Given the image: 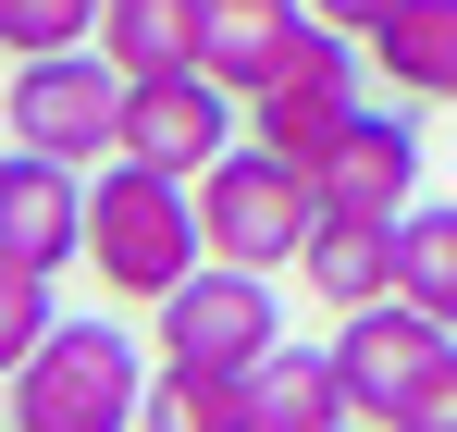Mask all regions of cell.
Listing matches in <instances>:
<instances>
[{"mask_svg": "<svg viewBox=\"0 0 457 432\" xmlns=\"http://www.w3.org/2000/svg\"><path fill=\"white\" fill-rule=\"evenodd\" d=\"M211 260V222H198V173H161V161H99V186H87V272L112 296H161L186 285Z\"/></svg>", "mask_w": 457, "mask_h": 432, "instance_id": "cell-1", "label": "cell"}, {"mask_svg": "<svg viewBox=\"0 0 457 432\" xmlns=\"http://www.w3.org/2000/svg\"><path fill=\"white\" fill-rule=\"evenodd\" d=\"M198 222H211V260L285 272V260H309V235H321V173L247 137V148H223V161L198 173Z\"/></svg>", "mask_w": 457, "mask_h": 432, "instance_id": "cell-2", "label": "cell"}, {"mask_svg": "<svg viewBox=\"0 0 457 432\" xmlns=\"http://www.w3.org/2000/svg\"><path fill=\"white\" fill-rule=\"evenodd\" d=\"M149 420V370L137 334L112 321H62L37 359H12V432H137Z\"/></svg>", "mask_w": 457, "mask_h": 432, "instance_id": "cell-3", "label": "cell"}, {"mask_svg": "<svg viewBox=\"0 0 457 432\" xmlns=\"http://www.w3.org/2000/svg\"><path fill=\"white\" fill-rule=\"evenodd\" d=\"M124 99H137V74L112 62L99 37L87 50H50V62L12 74V148H50V161H124Z\"/></svg>", "mask_w": 457, "mask_h": 432, "instance_id": "cell-4", "label": "cell"}, {"mask_svg": "<svg viewBox=\"0 0 457 432\" xmlns=\"http://www.w3.org/2000/svg\"><path fill=\"white\" fill-rule=\"evenodd\" d=\"M359 112H371V99H359V37L309 25V37H297V62H285L272 87H260V99H247V137L321 173V161L346 148V124H359Z\"/></svg>", "mask_w": 457, "mask_h": 432, "instance_id": "cell-5", "label": "cell"}, {"mask_svg": "<svg viewBox=\"0 0 457 432\" xmlns=\"http://www.w3.org/2000/svg\"><path fill=\"white\" fill-rule=\"evenodd\" d=\"M285 346V309H272V272H235V260H198L186 285L161 296V359L186 370H260Z\"/></svg>", "mask_w": 457, "mask_h": 432, "instance_id": "cell-6", "label": "cell"}, {"mask_svg": "<svg viewBox=\"0 0 457 432\" xmlns=\"http://www.w3.org/2000/svg\"><path fill=\"white\" fill-rule=\"evenodd\" d=\"M457 359V334L433 321V309H408V296H371V309H346V334H334V370H346V395H359V420H395L433 370Z\"/></svg>", "mask_w": 457, "mask_h": 432, "instance_id": "cell-7", "label": "cell"}, {"mask_svg": "<svg viewBox=\"0 0 457 432\" xmlns=\"http://www.w3.org/2000/svg\"><path fill=\"white\" fill-rule=\"evenodd\" d=\"M235 148V87L211 62H173V74H137L124 99V161H161V173H211Z\"/></svg>", "mask_w": 457, "mask_h": 432, "instance_id": "cell-8", "label": "cell"}, {"mask_svg": "<svg viewBox=\"0 0 457 432\" xmlns=\"http://www.w3.org/2000/svg\"><path fill=\"white\" fill-rule=\"evenodd\" d=\"M87 247V173L50 148H12L0 161V272H62Z\"/></svg>", "mask_w": 457, "mask_h": 432, "instance_id": "cell-9", "label": "cell"}, {"mask_svg": "<svg viewBox=\"0 0 457 432\" xmlns=\"http://www.w3.org/2000/svg\"><path fill=\"white\" fill-rule=\"evenodd\" d=\"M321 211H346V222H408V211H420V124H408V112H359L346 148L321 161Z\"/></svg>", "mask_w": 457, "mask_h": 432, "instance_id": "cell-10", "label": "cell"}, {"mask_svg": "<svg viewBox=\"0 0 457 432\" xmlns=\"http://www.w3.org/2000/svg\"><path fill=\"white\" fill-rule=\"evenodd\" d=\"M309 25H321L309 0H198V62L223 74L235 99H260L272 74L297 62V37H309Z\"/></svg>", "mask_w": 457, "mask_h": 432, "instance_id": "cell-11", "label": "cell"}, {"mask_svg": "<svg viewBox=\"0 0 457 432\" xmlns=\"http://www.w3.org/2000/svg\"><path fill=\"white\" fill-rule=\"evenodd\" d=\"M247 408H260V432H359V395H346L334 346H272L247 370Z\"/></svg>", "mask_w": 457, "mask_h": 432, "instance_id": "cell-12", "label": "cell"}, {"mask_svg": "<svg viewBox=\"0 0 457 432\" xmlns=\"http://www.w3.org/2000/svg\"><path fill=\"white\" fill-rule=\"evenodd\" d=\"M297 285L334 296V309L395 296V222H346V211H321V235H309V260H297Z\"/></svg>", "mask_w": 457, "mask_h": 432, "instance_id": "cell-13", "label": "cell"}, {"mask_svg": "<svg viewBox=\"0 0 457 432\" xmlns=\"http://www.w3.org/2000/svg\"><path fill=\"white\" fill-rule=\"evenodd\" d=\"M383 87H408V99H457V0H395L371 37Z\"/></svg>", "mask_w": 457, "mask_h": 432, "instance_id": "cell-14", "label": "cell"}, {"mask_svg": "<svg viewBox=\"0 0 457 432\" xmlns=\"http://www.w3.org/2000/svg\"><path fill=\"white\" fill-rule=\"evenodd\" d=\"M137 432H260V408H247V370H186V359H161L149 420H137Z\"/></svg>", "mask_w": 457, "mask_h": 432, "instance_id": "cell-15", "label": "cell"}, {"mask_svg": "<svg viewBox=\"0 0 457 432\" xmlns=\"http://www.w3.org/2000/svg\"><path fill=\"white\" fill-rule=\"evenodd\" d=\"M395 296L433 309V321L457 334V211H445V198H420V211L395 222Z\"/></svg>", "mask_w": 457, "mask_h": 432, "instance_id": "cell-16", "label": "cell"}, {"mask_svg": "<svg viewBox=\"0 0 457 432\" xmlns=\"http://www.w3.org/2000/svg\"><path fill=\"white\" fill-rule=\"evenodd\" d=\"M99 50H112L124 74L198 62V0H112V12H99Z\"/></svg>", "mask_w": 457, "mask_h": 432, "instance_id": "cell-17", "label": "cell"}, {"mask_svg": "<svg viewBox=\"0 0 457 432\" xmlns=\"http://www.w3.org/2000/svg\"><path fill=\"white\" fill-rule=\"evenodd\" d=\"M99 12L112 0H0V37H12V62H50V50H87L99 37Z\"/></svg>", "mask_w": 457, "mask_h": 432, "instance_id": "cell-18", "label": "cell"}, {"mask_svg": "<svg viewBox=\"0 0 457 432\" xmlns=\"http://www.w3.org/2000/svg\"><path fill=\"white\" fill-rule=\"evenodd\" d=\"M62 321H50V272H0V359H37Z\"/></svg>", "mask_w": 457, "mask_h": 432, "instance_id": "cell-19", "label": "cell"}, {"mask_svg": "<svg viewBox=\"0 0 457 432\" xmlns=\"http://www.w3.org/2000/svg\"><path fill=\"white\" fill-rule=\"evenodd\" d=\"M383 432H457V359L433 370V383H420V395H408V408H395Z\"/></svg>", "mask_w": 457, "mask_h": 432, "instance_id": "cell-20", "label": "cell"}, {"mask_svg": "<svg viewBox=\"0 0 457 432\" xmlns=\"http://www.w3.org/2000/svg\"><path fill=\"white\" fill-rule=\"evenodd\" d=\"M309 12H321L334 37H359V50H371V37H383V12H395V0H309Z\"/></svg>", "mask_w": 457, "mask_h": 432, "instance_id": "cell-21", "label": "cell"}]
</instances>
